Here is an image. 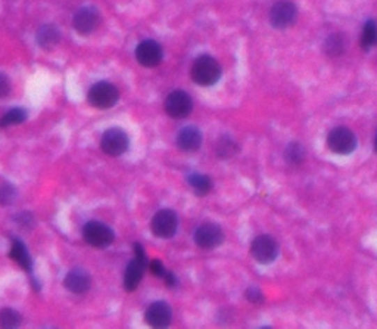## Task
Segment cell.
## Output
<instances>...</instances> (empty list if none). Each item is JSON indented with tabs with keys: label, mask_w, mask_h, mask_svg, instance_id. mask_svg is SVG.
Masks as SVG:
<instances>
[{
	"label": "cell",
	"mask_w": 377,
	"mask_h": 329,
	"mask_svg": "<svg viewBox=\"0 0 377 329\" xmlns=\"http://www.w3.org/2000/svg\"><path fill=\"white\" fill-rule=\"evenodd\" d=\"M151 229L152 234L157 238L161 239L173 238L178 229V217L176 211L170 208H164L160 210L158 213H155V216L151 222Z\"/></svg>",
	"instance_id": "6"
},
{
	"label": "cell",
	"mask_w": 377,
	"mask_h": 329,
	"mask_svg": "<svg viewBox=\"0 0 377 329\" xmlns=\"http://www.w3.org/2000/svg\"><path fill=\"white\" fill-rule=\"evenodd\" d=\"M164 58L162 47L155 40H143L136 47V59L140 66L146 68L158 67Z\"/></svg>",
	"instance_id": "12"
},
{
	"label": "cell",
	"mask_w": 377,
	"mask_h": 329,
	"mask_svg": "<svg viewBox=\"0 0 377 329\" xmlns=\"http://www.w3.org/2000/svg\"><path fill=\"white\" fill-rule=\"evenodd\" d=\"M63 285L72 294H84L92 286V280H90V275L84 269L75 268L65 276Z\"/></svg>",
	"instance_id": "15"
},
{
	"label": "cell",
	"mask_w": 377,
	"mask_h": 329,
	"mask_svg": "<svg viewBox=\"0 0 377 329\" xmlns=\"http://www.w3.org/2000/svg\"><path fill=\"white\" fill-rule=\"evenodd\" d=\"M17 188L10 183H3L0 186V204L3 206H10L14 204V201L17 199Z\"/></svg>",
	"instance_id": "26"
},
{
	"label": "cell",
	"mask_w": 377,
	"mask_h": 329,
	"mask_svg": "<svg viewBox=\"0 0 377 329\" xmlns=\"http://www.w3.org/2000/svg\"><path fill=\"white\" fill-rule=\"evenodd\" d=\"M374 149L377 151V137H376V141H374Z\"/></svg>",
	"instance_id": "31"
},
{
	"label": "cell",
	"mask_w": 377,
	"mask_h": 329,
	"mask_svg": "<svg viewBox=\"0 0 377 329\" xmlns=\"http://www.w3.org/2000/svg\"><path fill=\"white\" fill-rule=\"evenodd\" d=\"M130 146V139L123 129L112 128L102 135L100 148L109 157H120L127 153Z\"/></svg>",
	"instance_id": "7"
},
{
	"label": "cell",
	"mask_w": 377,
	"mask_h": 329,
	"mask_svg": "<svg viewBox=\"0 0 377 329\" xmlns=\"http://www.w3.org/2000/svg\"><path fill=\"white\" fill-rule=\"evenodd\" d=\"M215 153H217V157L221 160H230L239 153L238 142L229 135L220 136L215 145Z\"/></svg>",
	"instance_id": "20"
},
{
	"label": "cell",
	"mask_w": 377,
	"mask_h": 329,
	"mask_svg": "<svg viewBox=\"0 0 377 329\" xmlns=\"http://www.w3.org/2000/svg\"><path fill=\"white\" fill-rule=\"evenodd\" d=\"M83 238L89 245L99 250H105L114 243L115 235L108 224L98 220H92L84 224Z\"/></svg>",
	"instance_id": "5"
},
{
	"label": "cell",
	"mask_w": 377,
	"mask_h": 329,
	"mask_svg": "<svg viewBox=\"0 0 377 329\" xmlns=\"http://www.w3.org/2000/svg\"><path fill=\"white\" fill-rule=\"evenodd\" d=\"M323 49L329 58H337V56L344 55L345 50H346L345 36L341 33H333V34L328 36V39L324 40Z\"/></svg>",
	"instance_id": "19"
},
{
	"label": "cell",
	"mask_w": 377,
	"mask_h": 329,
	"mask_svg": "<svg viewBox=\"0 0 377 329\" xmlns=\"http://www.w3.org/2000/svg\"><path fill=\"white\" fill-rule=\"evenodd\" d=\"M37 43L40 47L50 50L61 42V31L55 24H45L37 31Z\"/></svg>",
	"instance_id": "17"
},
{
	"label": "cell",
	"mask_w": 377,
	"mask_h": 329,
	"mask_svg": "<svg viewBox=\"0 0 377 329\" xmlns=\"http://www.w3.org/2000/svg\"><path fill=\"white\" fill-rule=\"evenodd\" d=\"M252 257L261 264H270L279 256V244L270 235H259L251 244Z\"/></svg>",
	"instance_id": "9"
},
{
	"label": "cell",
	"mask_w": 377,
	"mask_h": 329,
	"mask_svg": "<svg viewBox=\"0 0 377 329\" xmlns=\"http://www.w3.org/2000/svg\"><path fill=\"white\" fill-rule=\"evenodd\" d=\"M87 99L90 105H93L98 109H109L118 102L120 92L112 83L99 82L90 89Z\"/></svg>",
	"instance_id": "4"
},
{
	"label": "cell",
	"mask_w": 377,
	"mask_h": 329,
	"mask_svg": "<svg viewBox=\"0 0 377 329\" xmlns=\"http://www.w3.org/2000/svg\"><path fill=\"white\" fill-rule=\"evenodd\" d=\"M305 149L299 142H291L284 149V158L288 160L291 164H301L305 160Z\"/></svg>",
	"instance_id": "24"
},
{
	"label": "cell",
	"mask_w": 377,
	"mask_h": 329,
	"mask_svg": "<svg viewBox=\"0 0 377 329\" xmlns=\"http://www.w3.org/2000/svg\"><path fill=\"white\" fill-rule=\"evenodd\" d=\"M99 22H100L99 10L93 6H84L79 9L72 18L74 30L83 36L92 34L98 29Z\"/></svg>",
	"instance_id": "13"
},
{
	"label": "cell",
	"mask_w": 377,
	"mask_h": 329,
	"mask_svg": "<svg viewBox=\"0 0 377 329\" xmlns=\"http://www.w3.org/2000/svg\"><path fill=\"white\" fill-rule=\"evenodd\" d=\"M221 79V66L211 55H201L194 59L192 66V80L202 86H214Z\"/></svg>",
	"instance_id": "1"
},
{
	"label": "cell",
	"mask_w": 377,
	"mask_h": 329,
	"mask_svg": "<svg viewBox=\"0 0 377 329\" xmlns=\"http://www.w3.org/2000/svg\"><path fill=\"white\" fill-rule=\"evenodd\" d=\"M298 18V8L291 0H279L270 10V24L277 30L289 29Z\"/></svg>",
	"instance_id": "8"
},
{
	"label": "cell",
	"mask_w": 377,
	"mask_h": 329,
	"mask_svg": "<svg viewBox=\"0 0 377 329\" xmlns=\"http://www.w3.org/2000/svg\"><path fill=\"white\" fill-rule=\"evenodd\" d=\"M173 318V312L168 303L155 301L148 307L145 313L146 322L153 328H165L170 325Z\"/></svg>",
	"instance_id": "14"
},
{
	"label": "cell",
	"mask_w": 377,
	"mask_h": 329,
	"mask_svg": "<svg viewBox=\"0 0 377 329\" xmlns=\"http://www.w3.org/2000/svg\"><path fill=\"white\" fill-rule=\"evenodd\" d=\"M25 120H27V111L22 108H12L5 116L0 117V128H12V125L22 124Z\"/></svg>",
	"instance_id": "23"
},
{
	"label": "cell",
	"mask_w": 377,
	"mask_h": 329,
	"mask_svg": "<svg viewBox=\"0 0 377 329\" xmlns=\"http://www.w3.org/2000/svg\"><path fill=\"white\" fill-rule=\"evenodd\" d=\"M246 300H249L251 303H255V305H258V303H263L264 301V294L263 291L256 288V286H249L248 289H246Z\"/></svg>",
	"instance_id": "27"
},
{
	"label": "cell",
	"mask_w": 377,
	"mask_h": 329,
	"mask_svg": "<svg viewBox=\"0 0 377 329\" xmlns=\"http://www.w3.org/2000/svg\"><path fill=\"white\" fill-rule=\"evenodd\" d=\"M328 146L337 155H349L357 149V136L345 125H337L328 135Z\"/></svg>",
	"instance_id": "2"
},
{
	"label": "cell",
	"mask_w": 377,
	"mask_h": 329,
	"mask_svg": "<svg viewBox=\"0 0 377 329\" xmlns=\"http://www.w3.org/2000/svg\"><path fill=\"white\" fill-rule=\"evenodd\" d=\"M377 46V24L373 20L364 22L361 33V47L364 50H371Z\"/></svg>",
	"instance_id": "22"
},
{
	"label": "cell",
	"mask_w": 377,
	"mask_h": 329,
	"mask_svg": "<svg viewBox=\"0 0 377 329\" xmlns=\"http://www.w3.org/2000/svg\"><path fill=\"white\" fill-rule=\"evenodd\" d=\"M133 248L134 259L128 263L124 273V288L128 293L137 289L140 281L143 280V273H145V269L148 268V257L143 247L140 244H134Z\"/></svg>",
	"instance_id": "3"
},
{
	"label": "cell",
	"mask_w": 377,
	"mask_h": 329,
	"mask_svg": "<svg viewBox=\"0 0 377 329\" xmlns=\"http://www.w3.org/2000/svg\"><path fill=\"white\" fill-rule=\"evenodd\" d=\"M149 269H151V272L155 275V276H158V277H162V280H164V276L167 275V269H165V266H164V263L161 261V260H152L151 263H149Z\"/></svg>",
	"instance_id": "28"
},
{
	"label": "cell",
	"mask_w": 377,
	"mask_h": 329,
	"mask_svg": "<svg viewBox=\"0 0 377 329\" xmlns=\"http://www.w3.org/2000/svg\"><path fill=\"white\" fill-rule=\"evenodd\" d=\"M194 243L203 250H214L224 243V232L215 223H202L194 232Z\"/></svg>",
	"instance_id": "11"
},
{
	"label": "cell",
	"mask_w": 377,
	"mask_h": 329,
	"mask_svg": "<svg viewBox=\"0 0 377 329\" xmlns=\"http://www.w3.org/2000/svg\"><path fill=\"white\" fill-rule=\"evenodd\" d=\"M164 281L170 288H176L178 285V280H177L176 275L173 272H167V275L164 276Z\"/></svg>",
	"instance_id": "30"
},
{
	"label": "cell",
	"mask_w": 377,
	"mask_h": 329,
	"mask_svg": "<svg viewBox=\"0 0 377 329\" xmlns=\"http://www.w3.org/2000/svg\"><path fill=\"white\" fill-rule=\"evenodd\" d=\"M187 182L193 189V192L199 197L208 195L213 191V181L206 174L192 173L187 176Z\"/></svg>",
	"instance_id": "21"
},
{
	"label": "cell",
	"mask_w": 377,
	"mask_h": 329,
	"mask_svg": "<svg viewBox=\"0 0 377 329\" xmlns=\"http://www.w3.org/2000/svg\"><path fill=\"white\" fill-rule=\"evenodd\" d=\"M177 145L185 153H197L202 146V133L194 125H186L177 135Z\"/></svg>",
	"instance_id": "16"
},
{
	"label": "cell",
	"mask_w": 377,
	"mask_h": 329,
	"mask_svg": "<svg viewBox=\"0 0 377 329\" xmlns=\"http://www.w3.org/2000/svg\"><path fill=\"white\" fill-rule=\"evenodd\" d=\"M10 89H12V84H10L9 77L6 74L0 72V99L6 98L10 93Z\"/></svg>",
	"instance_id": "29"
},
{
	"label": "cell",
	"mask_w": 377,
	"mask_h": 329,
	"mask_svg": "<svg viewBox=\"0 0 377 329\" xmlns=\"http://www.w3.org/2000/svg\"><path fill=\"white\" fill-rule=\"evenodd\" d=\"M193 109V100L185 91H174L165 99V111L176 120L186 118Z\"/></svg>",
	"instance_id": "10"
},
{
	"label": "cell",
	"mask_w": 377,
	"mask_h": 329,
	"mask_svg": "<svg viewBox=\"0 0 377 329\" xmlns=\"http://www.w3.org/2000/svg\"><path fill=\"white\" fill-rule=\"evenodd\" d=\"M10 257L14 259L24 270H27L30 275L33 273V259L30 256L27 247H25V244L21 243L20 239H15V241L12 243Z\"/></svg>",
	"instance_id": "18"
},
{
	"label": "cell",
	"mask_w": 377,
	"mask_h": 329,
	"mask_svg": "<svg viewBox=\"0 0 377 329\" xmlns=\"http://www.w3.org/2000/svg\"><path fill=\"white\" fill-rule=\"evenodd\" d=\"M21 323V314L12 307L0 310V326L2 328H17Z\"/></svg>",
	"instance_id": "25"
}]
</instances>
